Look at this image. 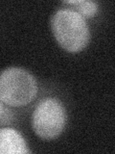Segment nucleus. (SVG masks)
I'll return each instance as SVG.
<instances>
[{
  "label": "nucleus",
  "instance_id": "1",
  "mask_svg": "<svg viewBox=\"0 0 115 154\" xmlns=\"http://www.w3.org/2000/svg\"><path fill=\"white\" fill-rule=\"evenodd\" d=\"M51 31L59 45L67 52L77 53L87 46L90 31L85 19L73 9H60L50 21Z\"/></svg>",
  "mask_w": 115,
  "mask_h": 154
},
{
  "label": "nucleus",
  "instance_id": "2",
  "mask_svg": "<svg viewBox=\"0 0 115 154\" xmlns=\"http://www.w3.org/2000/svg\"><path fill=\"white\" fill-rule=\"evenodd\" d=\"M37 83L30 71L9 66L0 72V100L10 107L26 106L36 98Z\"/></svg>",
  "mask_w": 115,
  "mask_h": 154
},
{
  "label": "nucleus",
  "instance_id": "3",
  "mask_svg": "<svg viewBox=\"0 0 115 154\" xmlns=\"http://www.w3.org/2000/svg\"><path fill=\"white\" fill-rule=\"evenodd\" d=\"M67 115L59 99L46 97L40 100L32 115V127L37 137L53 141L63 132Z\"/></svg>",
  "mask_w": 115,
  "mask_h": 154
},
{
  "label": "nucleus",
  "instance_id": "4",
  "mask_svg": "<svg viewBox=\"0 0 115 154\" xmlns=\"http://www.w3.org/2000/svg\"><path fill=\"white\" fill-rule=\"evenodd\" d=\"M23 136L17 130L4 127L0 128V154L30 153Z\"/></svg>",
  "mask_w": 115,
  "mask_h": 154
},
{
  "label": "nucleus",
  "instance_id": "5",
  "mask_svg": "<svg viewBox=\"0 0 115 154\" xmlns=\"http://www.w3.org/2000/svg\"><path fill=\"white\" fill-rule=\"evenodd\" d=\"M74 11L80 14L84 19L94 17L99 10L97 2L88 1V0H79V2L74 5Z\"/></svg>",
  "mask_w": 115,
  "mask_h": 154
},
{
  "label": "nucleus",
  "instance_id": "6",
  "mask_svg": "<svg viewBox=\"0 0 115 154\" xmlns=\"http://www.w3.org/2000/svg\"><path fill=\"white\" fill-rule=\"evenodd\" d=\"M8 112H9V110L6 109V107H5V104L2 102L1 100H0V119H3L4 115L6 113H8Z\"/></svg>",
  "mask_w": 115,
  "mask_h": 154
}]
</instances>
